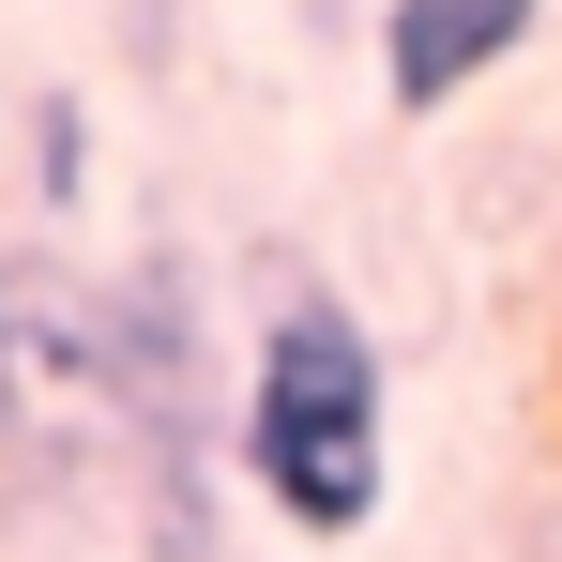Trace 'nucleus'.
Wrapping results in <instances>:
<instances>
[{
	"label": "nucleus",
	"instance_id": "4",
	"mask_svg": "<svg viewBox=\"0 0 562 562\" xmlns=\"http://www.w3.org/2000/svg\"><path fill=\"white\" fill-rule=\"evenodd\" d=\"M31 168H46V213H77V198H92V106H77V92L31 106Z\"/></svg>",
	"mask_w": 562,
	"mask_h": 562
},
{
	"label": "nucleus",
	"instance_id": "3",
	"mask_svg": "<svg viewBox=\"0 0 562 562\" xmlns=\"http://www.w3.org/2000/svg\"><path fill=\"white\" fill-rule=\"evenodd\" d=\"M532 15H548V0H380V106H395V122L471 106L532 46Z\"/></svg>",
	"mask_w": 562,
	"mask_h": 562
},
{
	"label": "nucleus",
	"instance_id": "2",
	"mask_svg": "<svg viewBox=\"0 0 562 562\" xmlns=\"http://www.w3.org/2000/svg\"><path fill=\"white\" fill-rule=\"evenodd\" d=\"M0 502L31 532L122 517V366H106V289L61 259H0Z\"/></svg>",
	"mask_w": 562,
	"mask_h": 562
},
{
	"label": "nucleus",
	"instance_id": "1",
	"mask_svg": "<svg viewBox=\"0 0 562 562\" xmlns=\"http://www.w3.org/2000/svg\"><path fill=\"white\" fill-rule=\"evenodd\" d=\"M228 457L274 502L304 548H350L395 502V366H380L366 304L335 289H274L259 350H244V411H228Z\"/></svg>",
	"mask_w": 562,
	"mask_h": 562
}]
</instances>
